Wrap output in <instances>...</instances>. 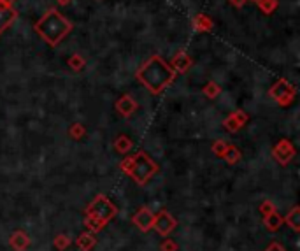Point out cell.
Segmentation results:
<instances>
[{
    "instance_id": "1",
    "label": "cell",
    "mask_w": 300,
    "mask_h": 251,
    "mask_svg": "<svg viewBox=\"0 0 300 251\" xmlns=\"http://www.w3.org/2000/svg\"><path fill=\"white\" fill-rule=\"evenodd\" d=\"M137 79L142 82L144 86L151 94L158 95L165 90L176 79V72L172 67H168L160 56H151L142 67L137 70Z\"/></svg>"
},
{
    "instance_id": "2",
    "label": "cell",
    "mask_w": 300,
    "mask_h": 251,
    "mask_svg": "<svg viewBox=\"0 0 300 251\" xmlns=\"http://www.w3.org/2000/svg\"><path fill=\"white\" fill-rule=\"evenodd\" d=\"M72 30V23L62 16L56 9H50L39 22L36 23V32L46 40L50 46H58L65 36Z\"/></svg>"
},
{
    "instance_id": "3",
    "label": "cell",
    "mask_w": 300,
    "mask_h": 251,
    "mask_svg": "<svg viewBox=\"0 0 300 251\" xmlns=\"http://www.w3.org/2000/svg\"><path fill=\"white\" fill-rule=\"evenodd\" d=\"M123 170L128 174L132 180H136L139 184H144L156 174L158 167L146 153H137L136 156H130L123 160L122 164Z\"/></svg>"
},
{
    "instance_id": "4",
    "label": "cell",
    "mask_w": 300,
    "mask_h": 251,
    "mask_svg": "<svg viewBox=\"0 0 300 251\" xmlns=\"http://www.w3.org/2000/svg\"><path fill=\"white\" fill-rule=\"evenodd\" d=\"M114 214V206L106 197H96L93 204L88 208V226L92 225L93 230H98L111 216Z\"/></svg>"
},
{
    "instance_id": "5",
    "label": "cell",
    "mask_w": 300,
    "mask_h": 251,
    "mask_svg": "<svg viewBox=\"0 0 300 251\" xmlns=\"http://www.w3.org/2000/svg\"><path fill=\"white\" fill-rule=\"evenodd\" d=\"M296 90L293 88V84H290L286 79H279L276 84H272V88L268 90V95H270L274 100H278V104L281 106H288L290 102L295 98Z\"/></svg>"
},
{
    "instance_id": "6",
    "label": "cell",
    "mask_w": 300,
    "mask_h": 251,
    "mask_svg": "<svg viewBox=\"0 0 300 251\" xmlns=\"http://www.w3.org/2000/svg\"><path fill=\"white\" fill-rule=\"evenodd\" d=\"M272 153H274V156L278 158L281 164H288V162L293 158V154H295V148L292 146L290 140L282 139V140H279V144L274 148Z\"/></svg>"
},
{
    "instance_id": "7",
    "label": "cell",
    "mask_w": 300,
    "mask_h": 251,
    "mask_svg": "<svg viewBox=\"0 0 300 251\" xmlns=\"http://www.w3.org/2000/svg\"><path fill=\"white\" fill-rule=\"evenodd\" d=\"M16 20V11L12 9L11 4L0 0V34L4 32L8 26H11Z\"/></svg>"
},
{
    "instance_id": "8",
    "label": "cell",
    "mask_w": 300,
    "mask_h": 251,
    "mask_svg": "<svg viewBox=\"0 0 300 251\" xmlns=\"http://www.w3.org/2000/svg\"><path fill=\"white\" fill-rule=\"evenodd\" d=\"M153 225H154V228H156L158 232L164 234V236H167V234L176 226V220L172 218L167 211H162L156 218H153Z\"/></svg>"
},
{
    "instance_id": "9",
    "label": "cell",
    "mask_w": 300,
    "mask_h": 251,
    "mask_svg": "<svg viewBox=\"0 0 300 251\" xmlns=\"http://www.w3.org/2000/svg\"><path fill=\"white\" fill-rule=\"evenodd\" d=\"M193 65V60L188 53L184 51H179L174 58H172V68H174L176 74H184V72L190 70V67Z\"/></svg>"
},
{
    "instance_id": "10",
    "label": "cell",
    "mask_w": 300,
    "mask_h": 251,
    "mask_svg": "<svg viewBox=\"0 0 300 251\" xmlns=\"http://www.w3.org/2000/svg\"><path fill=\"white\" fill-rule=\"evenodd\" d=\"M136 109H137V102L134 100V97H130V95H123V97L116 102V111H118L122 116L134 114Z\"/></svg>"
},
{
    "instance_id": "11",
    "label": "cell",
    "mask_w": 300,
    "mask_h": 251,
    "mask_svg": "<svg viewBox=\"0 0 300 251\" xmlns=\"http://www.w3.org/2000/svg\"><path fill=\"white\" fill-rule=\"evenodd\" d=\"M248 122V114L244 111H236L232 116H228V118L225 120V128L230 130V132H237V130L240 128V126L244 125V123Z\"/></svg>"
},
{
    "instance_id": "12",
    "label": "cell",
    "mask_w": 300,
    "mask_h": 251,
    "mask_svg": "<svg viewBox=\"0 0 300 251\" xmlns=\"http://www.w3.org/2000/svg\"><path fill=\"white\" fill-rule=\"evenodd\" d=\"M153 218L154 216L151 214V211H148V209H140V211L134 216V223L139 225L140 230H148L151 225H153Z\"/></svg>"
},
{
    "instance_id": "13",
    "label": "cell",
    "mask_w": 300,
    "mask_h": 251,
    "mask_svg": "<svg viewBox=\"0 0 300 251\" xmlns=\"http://www.w3.org/2000/svg\"><path fill=\"white\" fill-rule=\"evenodd\" d=\"M193 26L196 32H211L212 30V22L208 14H196L193 18Z\"/></svg>"
},
{
    "instance_id": "14",
    "label": "cell",
    "mask_w": 300,
    "mask_h": 251,
    "mask_svg": "<svg viewBox=\"0 0 300 251\" xmlns=\"http://www.w3.org/2000/svg\"><path fill=\"white\" fill-rule=\"evenodd\" d=\"M256 4H258V8H260V11L264 12V14H272V12L278 9L279 2L278 0H258Z\"/></svg>"
},
{
    "instance_id": "15",
    "label": "cell",
    "mask_w": 300,
    "mask_h": 251,
    "mask_svg": "<svg viewBox=\"0 0 300 251\" xmlns=\"http://www.w3.org/2000/svg\"><path fill=\"white\" fill-rule=\"evenodd\" d=\"M67 65L72 68V70L79 72V70H82V67L86 65V60L81 56V54H72V56L67 60Z\"/></svg>"
},
{
    "instance_id": "16",
    "label": "cell",
    "mask_w": 300,
    "mask_h": 251,
    "mask_svg": "<svg viewBox=\"0 0 300 251\" xmlns=\"http://www.w3.org/2000/svg\"><path fill=\"white\" fill-rule=\"evenodd\" d=\"M114 148H116V151H120V153H126V151L132 150V140H130L126 136H122L114 140Z\"/></svg>"
},
{
    "instance_id": "17",
    "label": "cell",
    "mask_w": 300,
    "mask_h": 251,
    "mask_svg": "<svg viewBox=\"0 0 300 251\" xmlns=\"http://www.w3.org/2000/svg\"><path fill=\"white\" fill-rule=\"evenodd\" d=\"M286 222H288V225H292L293 230H298L300 228V209L293 208L292 212L286 216Z\"/></svg>"
},
{
    "instance_id": "18",
    "label": "cell",
    "mask_w": 300,
    "mask_h": 251,
    "mask_svg": "<svg viewBox=\"0 0 300 251\" xmlns=\"http://www.w3.org/2000/svg\"><path fill=\"white\" fill-rule=\"evenodd\" d=\"M223 158H225L228 164H237V162L240 160V151L237 150V148H234V146H228V150L225 151Z\"/></svg>"
},
{
    "instance_id": "19",
    "label": "cell",
    "mask_w": 300,
    "mask_h": 251,
    "mask_svg": "<svg viewBox=\"0 0 300 251\" xmlns=\"http://www.w3.org/2000/svg\"><path fill=\"white\" fill-rule=\"evenodd\" d=\"M220 92H222V88H220V84H216L214 81L208 82V84H206V88H204V95L208 98H216L220 95Z\"/></svg>"
},
{
    "instance_id": "20",
    "label": "cell",
    "mask_w": 300,
    "mask_h": 251,
    "mask_svg": "<svg viewBox=\"0 0 300 251\" xmlns=\"http://www.w3.org/2000/svg\"><path fill=\"white\" fill-rule=\"evenodd\" d=\"M226 150H228V144H226L225 140H216V142L212 144V151L222 158H223V154H225Z\"/></svg>"
},
{
    "instance_id": "21",
    "label": "cell",
    "mask_w": 300,
    "mask_h": 251,
    "mask_svg": "<svg viewBox=\"0 0 300 251\" xmlns=\"http://www.w3.org/2000/svg\"><path fill=\"white\" fill-rule=\"evenodd\" d=\"M267 225H268V228H272V230L279 228V225H281V220L276 216V212H270V214L267 216Z\"/></svg>"
},
{
    "instance_id": "22",
    "label": "cell",
    "mask_w": 300,
    "mask_h": 251,
    "mask_svg": "<svg viewBox=\"0 0 300 251\" xmlns=\"http://www.w3.org/2000/svg\"><path fill=\"white\" fill-rule=\"evenodd\" d=\"M70 136L74 137V139H79V137H82L84 136V126L82 125H72L70 126Z\"/></svg>"
},
{
    "instance_id": "23",
    "label": "cell",
    "mask_w": 300,
    "mask_h": 251,
    "mask_svg": "<svg viewBox=\"0 0 300 251\" xmlns=\"http://www.w3.org/2000/svg\"><path fill=\"white\" fill-rule=\"evenodd\" d=\"M93 242H95V240H93V237H90V236H82L81 240H79V244H81V248L84 251H88L90 248L93 246Z\"/></svg>"
},
{
    "instance_id": "24",
    "label": "cell",
    "mask_w": 300,
    "mask_h": 251,
    "mask_svg": "<svg viewBox=\"0 0 300 251\" xmlns=\"http://www.w3.org/2000/svg\"><path fill=\"white\" fill-rule=\"evenodd\" d=\"M248 0H230V4L234 6V8H237V9H240V8H244V4H246Z\"/></svg>"
},
{
    "instance_id": "25",
    "label": "cell",
    "mask_w": 300,
    "mask_h": 251,
    "mask_svg": "<svg viewBox=\"0 0 300 251\" xmlns=\"http://www.w3.org/2000/svg\"><path fill=\"white\" fill-rule=\"evenodd\" d=\"M267 251H284V250H282V248L279 246V244H272V246L267 248Z\"/></svg>"
},
{
    "instance_id": "26",
    "label": "cell",
    "mask_w": 300,
    "mask_h": 251,
    "mask_svg": "<svg viewBox=\"0 0 300 251\" xmlns=\"http://www.w3.org/2000/svg\"><path fill=\"white\" fill-rule=\"evenodd\" d=\"M56 2L60 6H68V4H70V0H56Z\"/></svg>"
},
{
    "instance_id": "27",
    "label": "cell",
    "mask_w": 300,
    "mask_h": 251,
    "mask_svg": "<svg viewBox=\"0 0 300 251\" xmlns=\"http://www.w3.org/2000/svg\"><path fill=\"white\" fill-rule=\"evenodd\" d=\"M2 2H8V4H12V2H14V0H2Z\"/></svg>"
},
{
    "instance_id": "28",
    "label": "cell",
    "mask_w": 300,
    "mask_h": 251,
    "mask_svg": "<svg viewBox=\"0 0 300 251\" xmlns=\"http://www.w3.org/2000/svg\"><path fill=\"white\" fill-rule=\"evenodd\" d=\"M250 2H254V4H256V2H258V0H250Z\"/></svg>"
}]
</instances>
